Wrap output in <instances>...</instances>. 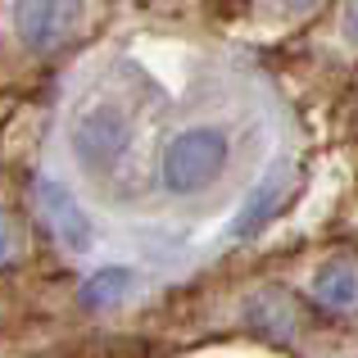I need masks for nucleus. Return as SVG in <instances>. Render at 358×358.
<instances>
[{"label": "nucleus", "instance_id": "obj_1", "mask_svg": "<svg viewBox=\"0 0 358 358\" xmlns=\"http://www.w3.org/2000/svg\"><path fill=\"white\" fill-rule=\"evenodd\" d=\"M231 164V136L213 122H186L159 150V186L173 200H191L204 195L209 186L222 182Z\"/></svg>", "mask_w": 358, "mask_h": 358}, {"label": "nucleus", "instance_id": "obj_8", "mask_svg": "<svg viewBox=\"0 0 358 358\" xmlns=\"http://www.w3.org/2000/svg\"><path fill=\"white\" fill-rule=\"evenodd\" d=\"M254 322H259L268 336H286L290 331V304H286V295H259V304H254Z\"/></svg>", "mask_w": 358, "mask_h": 358}, {"label": "nucleus", "instance_id": "obj_7", "mask_svg": "<svg viewBox=\"0 0 358 358\" xmlns=\"http://www.w3.org/2000/svg\"><path fill=\"white\" fill-rule=\"evenodd\" d=\"M281 195H286V177H268V182L259 186V195H254V200L245 204V213L236 218V231H241V236H250V231H259V222H268L272 213H277Z\"/></svg>", "mask_w": 358, "mask_h": 358}, {"label": "nucleus", "instance_id": "obj_6", "mask_svg": "<svg viewBox=\"0 0 358 358\" xmlns=\"http://www.w3.org/2000/svg\"><path fill=\"white\" fill-rule=\"evenodd\" d=\"M131 281H136V272H131V268H100L96 277L82 281V304H87V308L118 304V299L131 290Z\"/></svg>", "mask_w": 358, "mask_h": 358}, {"label": "nucleus", "instance_id": "obj_9", "mask_svg": "<svg viewBox=\"0 0 358 358\" xmlns=\"http://www.w3.org/2000/svg\"><path fill=\"white\" fill-rule=\"evenodd\" d=\"M18 250H23V231H18L14 213H9L5 204H0V268L18 259Z\"/></svg>", "mask_w": 358, "mask_h": 358}, {"label": "nucleus", "instance_id": "obj_2", "mask_svg": "<svg viewBox=\"0 0 358 358\" xmlns=\"http://www.w3.org/2000/svg\"><path fill=\"white\" fill-rule=\"evenodd\" d=\"M131 145H136V122H131V114L118 100H91L87 109H78V118L69 127L73 164L87 177H96V182L114 177L127 164Z\"/></svg>", "mask_w": 358, "mask_h": 358}, {"label": "nucleus", "instance_id": "obj_5", "mask_svg": "<svg viewBox=\"0 0 358 358\" xmlns=\"http://www.w3.org/2000/svg\"><path fill=\"white\" fill-rule=\"evenodd\" d=\"M313 299L327 313H358V259H350V254L327 259L313 277Z\"/></svg>", "mask_w": 358, "mask_h": 358}, {"label": "nucleus", "instance_id": "obj_4", "mask_svg": "<svg viewBox=\"0 0 358 358\" xmlns=\"http://www.w3.org/2000/svg\"><path fill=\"white\" fill-rule=\"evenodd\" d=\"M36 204L45 213V227L55 231V241L64 245L69 254H87L96 231H91V218L82 209V200L59 182H36Z\"/></svg>", "mask_w": 358, "mask_h": 358}, {"label": "nucleus", "instance_id": "obj_3", "mask_svg": "<svg viewBox=\"0 0 358 358\" xmlns=\"http://www.w3.org/2000/svg\"><path fill=\"white\" fill-rule=\"evenodd\" d=\"M87 27V0H14V36L32 55H59Z\"/></svg>", "mask_w": 358, "mask_h": 358}, {"label": "nucleus", "instance_id": "obj_10", "mask_svg": "<svg viewBox=\"0 0 358 358\" xmlns=\"http://www.w3.org/2000/svg\"><path fill=\"white\" fill-rule=\"evenodd\" d=\"M345 36L358 45V0H350V9H345Z\"/></svg>", "mask_w": 358, "mask_h": 358}, {"label": "nucleus", "instance_id": "obj_11", "mask_svg": "<svg viewBox=\"0 0 358 358\" xmlns=\"http://www.w3.org/2000/svg\"><path fill=\"white\" fill-rule=\"evenodd\" d=\"M281 5H286V9H317L322 0H281Z\"/></svg>", "mask_w": 358, "mask_h": 358}]
</instances>
